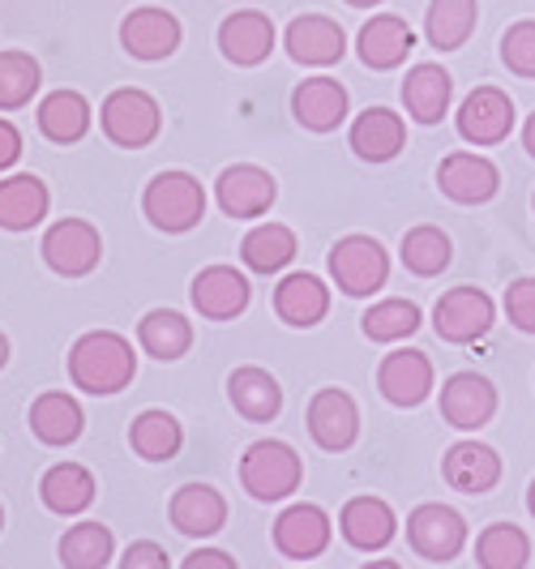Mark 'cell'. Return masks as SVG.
Masks as SVG:
<instances>
[{"mask_svg": "<svg viewBox=\"0 0 535 569\" xmlns=\"http://www.w3.org/2000/svg\"><path fill=\"white\" fill-rule=\"evenodd\" d=\"M133 377H138L133 342L116 330H90L69 347V381L95 399L129 390Z\"/></svg>", "mask_w": 535, "mask_h": 569, "instance_id": "cell-1", "label": "cell"}, {"mask_svg": "<svg viewBox=\"0 0 535 569\" xmlns=\"http://www.w3.org/2000/svg\"><path fill=\"white\" fill-rule=\"evenodd\" d=\"M141 214L150 219V228L185 236L206 219V189L189 171H159L141 193Z\"/></svg>", "mask_w": 535, "mask_h": 569, "instance_id": "cell-2", "label": "cell"}, {"mask_svg": "<svg viewBox=\"0 0 535 569\" xmlns=\"http://www.w3.org/2000/svg\"><path fill=\"white\" fill-rule=\"evenodd\" d=\"M240 485L254 501H287L305 485V462L287 441H254L240 458Z\"/></svg>", "mask_w": 535, "mask_h": 569, "instance_id": "cell-3", "label": "cell"}, {"mask_svg": "<svg viewBox=\"0 0 535 569\" xmlns=\"http://www.w3.org/2000/svg\"><path fill=\"white\" fill-rule=\"evenodd\" d=\"M99 129L120 150H141V146H150L159 138L164 108H159L155 94H146L138 86H120V90H112L103 99V108H99Z\"/></svg>", "mask_w": 535, "mask_h": 569, "instance_id": "cell-4", "label": "cell"}, {"mask_svg": "<svg viewBox=\"0 0 535 569\" xmlns=\"http://www.w3.org/2000/svg\"><path fill=\"white\" fill-rule=\"evenodd\" d=\"M330 279L343 296H373L390 279V253L373 236H343L330 249Z\"/></svg>", "mask_w": 535, "mask_h": 569, "instance_id": "cell-5", "label": "cell"}, {"mask_svg": "<svg viewBox=\"0 0 535 569\" xmlns=\"http://www.w3.org/2000/svg\"><path fill=\"white\" fill-rule=\"evenodd\" d=\"M39 253L48 261V270L60 279H82L103 261V236L95 223L86 219H57L52 228L43 231Z\"/></svg>", "mask_w": 535, "mask_h": 569, "instance_id": "cell-6", "label": "cell"}, {"mask_svg": "<svg viewBox=\"0 0 535 569\" xmlns=\"http://www.w3.org/2000/svg\"><path fill=\"white\" fill-rule=\"evenodd\" d=\"M407 543L420 552L424 561L446 566L467 543V522H463V513L454 510V506L433 501V506H420V510L407 513Z\"/></svg>", "mask_w": 535, "mask_h": 569, "instance_id": "cell-7", "label": "cell"}, {"mask_svg": "<svg viewBox=\"0 0 535 569\" xmlns=\"http://www.w3.org/2000/svg\"><path fill=\"white\" fill-rule=\"evenodd\" d=\"M493 300L479 287H450L437 305H433V330L442 342H476L493 330Z\"/></svg>", "mask_w": 535, "mask_h": 569, "instance_id": "cell-8", "label": "cell"}, {"mask_svg": "<svg viewBox=\"0 0 535 569\" xmlns=\"http://www.w3.org/2000/svg\"><path fill=\"white\" fill-rule=\"evenodd\" d=\"M305 425H309V437L326 450V455H343L356 446L360 437V407L347 390L338 386H326L309 399V411H305Z\"/></svg>", "mask_w": 535, "mask_h": 569, "instance_id": "cell-9", "label": "cell"}, {"mask_svg": "<svg viewBox=\"0 0 535 569\" xmlns=\"http://www.w3.org/2000/svg\"><path fill=\"white\" fill-rule=\"evenodd\" d=\"M215 198H219V210L227 219H261L279 198V184L257 163H231L215 180Z\"/></svg>", "mask_w": 535, "mask_h": 569, "instance_id": "cell-10", "label": "cell"}, {"mask_svg": "<svg viewBox=\"0 0 535 569\" xmlns=\"http://www.w3.org/2000/svg\"><path fill=\"white\" fill-rule=\"evenodd\" d=\"M270 536H275V548H279L287 561H313V557H321L330 548L335 527H330V513L321 510V506L296 501V506H287L275 518V531Z\"/></svg>", "mask_w": 535, "mask_h": 569, "instance_id": "cell-11", "label": "cell"}, {"mask_svg": "<svg viewBox=\"0 0 535 569\" xmlns=\"http://www.w3.org/2000/svg\"><path fill=\"white\" fill-rule=\"evenodd\" d=\"M180 39H185L180 18L159 4H141L120 22V48L133 60H168L180 48Z\"/></svg>", "mask_w": 535, "mask_h": 569, "instance_id": "cell-12", "label": "cell"}, {"mask_svg": "<svg viewBox=\"0 0 535 569\" xmlns=\"http://www.w3.org/2000/svg\"><path fill=\"white\" fill-rule=\"evenodd\" d=\"M514 129V103L506 90L497 86H476L463 103H458V138L472 146H497Z\"/></svg>", "mask_w": 535, "mask_h": 569, "instance_id": "cell-13", "label": "cell"}, {"mask_svg": "<svg viewBox=\"0 0 535 569\" xmlns=\"http://www.w3.org/2000/svg\"><path fill=\"white\" fill-rule=\"evenodd\" d=\"M249 279L236 270V266H206L194 274L189 287V300L206 321H231L249 309Z\"/></svg>", "mask_w": 535, "mask_h": 569, "instance_id": "cell-14", "label": "cell"}, {"mask_svg": "<svg viewBox=\"0 0 535 569\" xmlns=\"http://www.w3.org/2000/svg\"><path fill=\"white\" fill-rule=\"evenodd\" d=\"M437 184L458 206H479V201H488L502 189V171H497L493 159H484V154L454 150V154L442 159V168H437Z\"/></svg>", "mask_w": 535, "mask_h": 569, "instance_id": "cell-15", "label": "cell"}, {"mask_svg": "<svg viewBox=\"0 0 535 569\" xmlns=\"http://www.w3.org/2000/svg\"><path fill=\"white\" fill-rule=\"evenodd\" d=\"M497 416V390L479 372H454L442 386V420L463 432H476Z\"/></svg>", "mask_w": 535, "mask_h": 569, "instance_id": "cell-16", "label": "cell"}, {"mask_svg": "<svg viewBox=\"0 0 535 569\" xmlns=\"http://www.w3.org/2000/svg\"><path fill=\"white\" fill-rule=\"evenodd\" d=\"M171 527L189 540H210L227 527V501L219 488L210 485H185L171 492L168 501Z\"/></svg>", "mask_w": 535, "mask_h": 569, "instance_id": "cell-17", "label": "cell"}, {"mask_svg": "<svg viewBox=\"0 0 535 569\" xmlns=\"http://www.w3.org/2000/svg\"><path fill=\"white\" fill-rule=\"evenodd\" d=\"M283 43H287V57L296 64H313V69H326V64H338L347 57V30L321 13L296 18L283 34Z\"/></svg>", "mask_w": 535, "mask_h": 569, "instance_id": "cell-18", "label": "cell"}, {"mask_svg": "<svg viewBox=\"0 0 535 569\" xmlns=\"http://www.w3.org/2000/svg\"><path fill=\"white\" fill-rule=\"evenodd\" d=\"M377 390H382V399L395 402V407H420L433 395V365H428V356L416 351V347L390 351L382 360V369H377Z\"/></svg>", "mask_w": 535, "mask_h": 569, "instance_id": "cell-19", "label": "cell"}, {"mask_svg": "<svg viewBox=\"0 0 535 569\" xmlns=\"http://www.w3.org/2000/svg\"><path fill=\"white\" fill-rule=\"evenodd\" d=\"M219 52L240 69H254L275 52V22L261 9H240L219 22Z\"/></svg>", "mask_w": 535, "mask_h": 569, "instance_id": "cell-20", "label": "cell"}, {"mask_svg": "<svg viewBox=\"0 0 535 569\" xmlns=\"http://www.w3.org/2000/svg\"><path fill=\"white\" fill-rule=\"evenodd\" d=\"M338 531L356 552H382L398 536V518L382 497H351L338 513Z\"/></svg>", "mask_w": 535, "mask_h": 569, "instance_id": "cell-21", "label": "cell"}, {"mask_svg": "<svg viewBox=\"0 0 535 569\" xmlns=\"http://www.w3.org/2000/svg\"><path fill=\"white\" fill-rule=\"evenodd\" d=\"M347 108H351L347 86L335 78H305L291 90V116L313 133H335L347 120Z\"/></svg>", "mask_w": 535, "mask_h": 569, "instance_id": "cell-22", "label": "cell"}, {"mask_svg": "<svg viewBox=\"0 0 535 569\" xmlns=\"http://www.w3.org/2000/svg\"><path fill=\"white\" fill-rule=\"evenodd\" d=\"M442 476L454 492H467V497H479L488 488H497L502 480V458L493 446L484 441H454L446 458H442Z\"/></svg>", "mask_w": 535, "mask_h": 569, "instance_id": "cell-23", "label": "cell"}, {"mask_svg": "<svg viewBox=\"0 0 535 569\" xmlns=\"http://www.w3.org/2000/svg\"><path fill=\"white\" fill-rule=\"evenodd\" d=\"M275 313L283 326H296V330H309L321 317L330 313V287L321 283L309 270H296V274H283L275 287Z\"/></svg>", "mask_w": 535, "mask_h": 569, "instance_id": "cell-24", "label": "cell"}, {"mask_svg": "<svg viewBox=\"0 0 535 569\" xmlns=\"http://www.w3.org/2000/svg\"><path fill=\"white\" fill-rule=\"evenodd\" d=\"M454 78L442 64H412L403 78V108L416 124H442V116L450 112Z\"/></svg>", "mask_w": 535, "mask_h": 569, "instance_id": "cell-25", "label": "cell"}, {"mask_svg": "<svg viewBox=\"0 0 535 569\" xmlns=\"http://www.w3.org/2000/svg\"><path fill=\"white\" fill-rule=\"evenodd\" d=\"M412 48H416V30L407 27L403 18H395V13L368 18L365 27H360V34H356V52H360V60H365L368 69H377V73L398 69Z\"/></svg>", "mask_w": 535, "mask_h": 569, "instance_id": "cell-26", "label": "cell"}, {"mask_svg": "<svg viewBox=\"0 0 535 569\" xmlns=\"http://www.w3.org/2000/svg\"><path fill=\"white\" fill-rule=\"evenodd\" d=\"M52 210V193L39 176L18 171V176H4L0 180V228L4 231H30L39 228Z\"/></svg>", "mask_w": 535, "mask_h": 569, "instance_id": "cell-27", "label": "cell"}, {"mask_svg": "<svg viewBox=\"0 0 535 569\" xmlns=\"http://www.w3.org/2000/svg\"><path fill=\"white\" fill-rule=\"evenodd\" d=\"M351 150L365 159V163H390L403 142H407V124L403 116L390 108H368L351 120V133H347Z\"/></svg>", "mask_w": 535, "mask_h": 569, "instance_id": "cell-28", "label": "cell"}, {"mask_svg": "<svg viewBox=\"0 0 535 569\" xmlns=\"http://www.w3.org/2000/svg\"><path fill=\"white\" fill-rule=\"evenodd\" d=\"M86 416L82 402L65 390H48L30 402V432L43 441V446H73L82 437Z\"/></svg>", "mask_w": 535, "mask_h": 569, "instance_id": "cell-29", "label": "cell"}, {"mask_svg": "<svg viewBox=\"0 0 535 569\" xmlns=\"http://www.w3.org/2000/svg\"><path fill=\"white\" fill-rule=\"evenodd\" d=\"M227 399H231V407H236L245 420H254V425H266V420H275L283 411L279 381L266 369H257V365L231 369V377H227Z\"/></svg>", "mask_w": 535, "mask_h": 569, "instance_id": "cell-30", "label": "cell"}, {"mask_svg": "<svg viewBox=\"0 0 535 569\" xmlns=\"http://www.w3.org/2000/svg\"><path fill=\"white\" fill-rule=\"evenodd\" d=\"M95 492H99V488H95V476L86 471L82 462H57V467H48L43 480H39V501L52 513H60V518L86 513L90 501H95Z\"/></svg>", "mask_w": 535, "mask_h": 569, "instance_id": "cell-31", "label": "cell"}, {"mask_svg": "<svg viewBox=\"0 0 535 569\" xmlns=\"http://www.w3.org/2000/svg\"><path fill=\"white\" fill-rule=\"evenodd\" d=\"M34 120H39V133H43L48 142L73 146L90 133L95 112H90L86 94H78V90H52V94L39 103V116H34Z\"/></svg>", "mask_w": 535, "mask_h": 569, "instance_id": "cell-32", "label": "cell"}, {"mask_svg": "<svg viewBox=\"0 0 535 569\" xmlns=\"http://www.w3.org/2000/svg\"><path fill=\"white\" fill-rule=\"evenodd\" d=\"M138 342L146 356L171 365V360H180L194 347V326H189V317L176 313V309H150L138 321Z\"/></svg>", "mask_w": 535, "mask_h": 569, "instance_id": "cell-33", "label": "cell"}, {"mask_svg": "<svg viewBox=\"0 0 535 569\" xmlns=\"http://www.w3.org/2000/svg\"><path fill=\"white\" fill-rule=\"evenodd\" d=\"M476 18H479L476 0H433L428 13H424V39L437 52H458L472 39Z\"/></svg>", "mask_w": 535, "mask_h": 569, "instance_id": "cell-34", "label": "cell"}, {"mask_svg": "<svg viewBox=\"0 0 535 569\" xmlns=\"http://www.w3.org/2000/svg\"><path fill=\"white\" fill-rule=\"evenodd\" d=\"M129 446H133V455L146 458V462H168V458H176L180 446H185V428H180V420H176L171 411L150 407V411H141L138 420L129 425Z\"/></svg>", "mask_w": 535, "mask_h": 569, "instance_id": "cell-35", "label": "cell"}, {"mask_svg": "<svg viewBox=\"0 0 535 569\" xmlns=\"http://www.w3.org/2000/svg\"><path fill=\"white\" fill-rule=\"evenodd\" d=\"M291 257H296V231L283 223H257L240 240V261L254 274H279L283 266H291Z\"/></svg>", "mask_w": 535, "mask_h": 569, "instance_id": "cell-36", "label": "cell"}, {"mask_svg": "<svg viewBox=\"0 0 535 569\" xmlns=\"http://www.w3.org/2000/svg\"><path fill=\"white\" fill-rule=\"evenodd\" d=\"M57 557L65 569H103L116 557L112 527L103 522H78L57 543Z\"/></svg>", "mask_w": 535, "mask_h": 569, "instance_id": "cell-37", "label": "cell"}, {"mask_svg": "<svg viewBox=\"0 0 535 569\" xmlns=\"http://www.w3.org/2000/svg\"><path fill=\"white\" fill-rule=\"evenodd\" d=\"M479 569H527L532 561V540L514 522H493L484 527L476 540Z\"/></svg>", "mask_w": 535, "mask_h": 569, "instance_id": "cell-38", "label": "cell"}, {"mask_svg": "<svg viewBox=\"0 0 535 569\" xmlns=\"http://www.w3.org/2000/svg\"><path fill=\"white\" fill-rule=\"evenodd\" d=\"M450 236L442 228H433V223H420V228H412L403 236V244H398V257H403V266L412 270V274H420V279H433V274H442L446 266H450Z\"/></svg>", "mask_w": 535, "mask_h": 569, "instance_id": "cell-39", "label": "cell"}, {"mask_svg": "<svg viewBox=\"0 0 535 569\" xmlns=\"http://www.w3.org/2000/svg\"><path fill=\"white\" fill-rule=\"evenodd\" d=\"M39 82H43V69L30 52H18V48L0 52V112L27 108L39 94Z\"/></svg>", "mask_w": 535, "mask_h": 569, "instance_id": "cell-40", "label": "cell"}, {"mask_svg": "<svg viewBox=\"0 0 535 569\" xmlns=\"http://www.w3.org/2000/svg\"><path fill=\"white\" fill-rule=\"evenodd\" d=\"M420 305L416 300H377L365 317H360V330L365 339L373 342H398V339H412L420 330Z\"/></svg>", "mask_w": 535, "mask_h": 569, "instance_id": "cell-41", "label": "cell"}, {"mask_svg": "<svg viewBox=\"0 0 535 569\" xmlns=\"http://www.w3.org/2000/svg\"><path fill=\"white\" fill-rule=\"evenodd\" d=\"M502 60H506L509 73L535 78V22H514L502 34Z\"/></svg>", "mask_w": 535, "mask_h": 569, "instance_id": "cell-42", "label": "cell"}, {"mask_svg": "<svg viewBox=\"0 0 535 569\" xmlns=\"http://www.w3.org/2000/svg\"><path fill=\"white\" fill-rule=\"evenodd\" d=\"M506 313L523 335H535V279H514L506 287Z\"/></svg>", "mask_w": 535, "mask_h": 569, "instance_id": "cell-43", "label": "cell"}, {"mask_svg": "<svg viewBox=\"0 0 535 569\" xmlns=\"http://www.w3.org/2000/svg\"><path fill=\"white\" fill-rule=\"evenodd\" d=\"M120 569H171V557L164 552V543L133 540L120 552Z\"/></svg>", "mask_w": 535, "mask_h": 569, "instance_id": "cell-44", "label": "cell"}, {"mask_svg": "<svg viewBox=\"0 0 535 569\" xmlns=\"http://www.w3.org/2000/svg\"><path fill=\"white\" fill-rule=\"evenodd\" d=\"M180 569H240V566H236V557L224 552V548H194V552L180 561Z\"/></svg>", "mask_w": 535, "mask_h": 569, "instance_id": "cell-45", "label": "cell"}, {"mask_svg": "<svg viewBox=\"0 0 535 569\" xmlns=\"http://www.w3.org/2000/svg\"><path fill=\"white\" fill-rule=\"evenodd\" d=\"M18 159H22V133H18L13 120L0 116V171H9Z\"/></svg>", "mask_w": 535, "mask_h": 569, "instance_id": "cell-46", "label": "cell"}, {"mask_svg": "<svg viewBox=\"0 0 535 569\" xmlns=\"http://www.w3.org/2000/svg\"><path fill=\"white\" fill-rule=\"evenodd\" d=\"M523 146H527V154L535 159V112L527 116V124H523Z\"/></svg>", "mask_w": 535, "mask_h": 569, "instance_id": "cell-47", "label": "cell"}, {"mask_svg": "<svg viewBox=\"0 0 535 569\" xmlns=\"http://www.w3.org/2000/svg\"><path fill=\"white\" fill-rule=\"evenodd\" d=\"M360 569H403L398 561H368V566H360Z\"/></svg>", "mask_w": 535, "mask_h": 569, "instance_id": "cell-48", "label": "cell"}, {"mask_svg": "<svg viewBox=\"0 0 535 569\" xmlns=\"http://www.w3.org/2000/svg\"><path fill=\"white\" fill-rule=\"evenodd\" d=\"M4 365H9V339L0 335V369H4Z\"/></svg>", "mask_w": 535, "mask_h": 569, "instance_id": "cell-49", "label": "cell"}, {"mask_svg": "<svg viewBox=\"0 0 535 569\" xmlns=\"http://www.w3.org/2000/svg\"><path fill=\"white\" fill-rule=\"evenodd\" d=\"M351 9H373V4H382V0H347Z\"/></svg>", "mask_w": 535, "mask_h": 569, "instance_id": "cell-50", "label": "cell"}, {"mask_svg": "<svg viewBox=\"0 0 535 569\" xmlns=\"http://www.w3.org/2000/svg\"><path fill=\"white\" fill-rule=\"evenodd\" d=\"M527 506H532V518H535V480H532V492H527Z\"/></svg>", "mask_w": 535, "mask_h": 569, "instance_id": "cell-51", "label": "cell"}, {"mask_svg": "<svg viewBox=\"0 0 535 569\" xmlns=\"http://www.w3.org/2000/svg\"><path fill=\"white\" fill-rule=\"evenodd\" d=\"M0 531H4V506H0Z\"/></svg>", "mask_w": 535, "mask_h": 569, "instance_id": "cell-52", "label": "cell"}]
</instances>
